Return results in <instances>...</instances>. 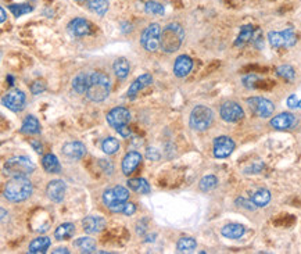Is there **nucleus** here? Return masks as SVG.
<instances>
[{"label": "nucleus", "mask_w": 301, "mask_h": 254, "mask_svg": "<svg viewBox=\"0 0 301 254\" xmlns=\"http://www.w3.org/2000/svg\"><path fill=\"white\" fill-rule=\"evenodd\" d=\"M34 192L32 182L27 176H13L5 186V198L12 203H21L31 198Z\"/></svg>", "instance_id": "2"}, {"label": "nucleus", "mask_w": 301, "mask_h": 254, "mask_svg": "<svg viewBox=\"0 0 301 254\" xmlns=\"http://www.w3.org/2000/svg\"><path fill=\"white\" fill-rule=\"evenodd\" d=\"M197 247V242L193 237H180L176 243L178 253H193Z\"/></svg>", "instance_id": "32"}, {"label": "nucleus", "mask_w": 301, "mask_h": 254, "mask_svg": "<svg viewBox=\"0 0 301 254\" xmlns=\"http://www.w3.org/2000/svg\"><path fill=\"white\" fill-rule=\"evenodd\" d=\"M74 233H75V225L71 222H66L58 225V228L54 231V237L57 240H68L74 236Z\"/></svg>", "instance_id": "30"}, {"label": "nucleus", "mask_w": 301, "mask_h": 254, "mask_svg": "<svg viewBox=\"0 0 301 254\" xmlns=\"http://www.w3.org/2000/svg\"><path fill=\"white\" fill-rule=\"evenodd\" d=\"M51 240L50 237L47 236H39L34 239L32 242L29 243L28 253L31 254H39V253H46L49 247H50Z\"/></svg>", "instance_id": "23"}, {"label": "nucleus", "mask_w": 301, "mask_h": 254, "mask_svg": "<svg viewBox=\"0 0 301 254\" xmlns=\"http://www.w3.org/2000/svg\"><path fill=\"white\" fill-rule=\"evenodd\" d=\"M276 74H278V77H280L284 81H287V82H293L295 78L294 68L289 66V64H283V66L276 68Z\"/></svg>", "instance_id": "36"}, {"label": "nucleus", "mask_w": 301, "mask_h": 254, "mask_svg": "<svg viewBox=\"0 0 301 254\" xmlns=\"http://www.w3.org/2000/svg\"><path fill=\"white\" fill-rule=\"evenodd\" d=\"M46 91V82L45 81H35L34 84L31 85V93L32 95H40V93H43Z\"/></svg>", "instance_id": "41"}, {"label": "nucleus", "mask_w": 301, "mask_h": 254, "mask_svg": "<svg viewBox=\"0 0 301 254\" xmlns=\"http://www.w3.org/2000/svg\"><path fill=\"white\" fill-rule=\"evenodd\" d=\"M246 102L251 111L260 118H269V117H272L273 111H275V104L265 97H249Z\"/></svg>", "instance_id": "8"}, {"label": "nucleus", "mask_w": 301, "mask_h": 254, "mask_svg": "<svg viewBox=\"0 0 301 254\" xmlns=\"http://www.w3.org/2000/svg\"><path fill=\"white\" fill-rule=\"evenodd\" d=\"M142 154L139 152H128L123 158V172L124 175H131L136 167L142 163Z\"/></svg>", "instance_id": "19"}, {"label": "nucleus", "mask_w": 301, "mask_h": 254, "mask_svg": "<svg viewBox=\"0 0 301 254\" xmlns=\"http://www.w3.org/2000/svg\"><path fill=\"white\" fill-rule=\"evenodd\" d=\"M271 126L278 131L290 130L295 124V117L291 113H280L271 119Z\"/></svg>", "instance_id": "18"}, {"label": "nucleus", "mask_w": 301, "mask_h": 254, "mask_svg": "<svg viewBox=\"0 0 301 254\" xmlns=\"http://www.w3.org/2000/svg\"><path fill=\"white\" fill-rule=\"evenodd\" d=\"M110 91H111V82L106 74L99 73V71L89 74L88 89L85 92L88 100L93 103L104 102L107 97L110 96Z\"/></svg>", "instance_id": "1"}, {"label": "nucleus", "mask_w": 301, "mask_h": 254, "mask_svg": "<svg viewBox=\"0 0 301 254\" xmlns=\"http://www.w3.org/2000/svg\"><path fill=\"white\" fill-rule=\"evenodd\" d=\"M218 186V178L215 175L203 176L199 182V187L201 192H211Z\"/></svg>", "instance_id": "35"}, {"label": "nucleus", "mask_w": 301, "mask_h": 254, "mask_svg": "<svg viewBox=\"0 0 301 254\" xmlns=\"http://www.w3.org/2000/svg\"><path fill=\"white\" fill-rule=\"evenodd\" d=\"M101 150L106 153L107 156H112L119 150V142L112 138V136H108L106 138L104 141L101 142Z\"/></svg>", "instance_id": "34"}, {"label": "nucleus", "mask_w": 301, "mask_h": 254, "mask_svg": "<svg viewBox=\"0 0 301 254\" xmlns=\"http://www.w3.org/2000/svg\"><path fill=\"white\" fill-rule=\"evenodd\" d=\"M112 71H114L118 79H125L128 77L129 71H131L129 61L125 57H118L117 60L114 61V64H112Z\"/></svg>", "instance_id": "26"}, {"label": "nucleus", "mask_w": 301, "mask_h": 254, "mask_svg": "<svg viewBox=\"0 0 301 254\" xmlns=\"http://www.w3.org/2000/svg\"><path fill=\"white\" fill-rule=\"evenodd\" d=\"M298 100H297V96L295 95H290L289 97H287V106H289L290 108H295L298 107Z\"/></svg>", "instance_id": "45"}, {"label": "nucleus", "mask_w": 301, "mask_h": 254, "mask_svg": "<svg viewBox=\"0 0 301 254\" xmlns=\"http://www.w3.org/2000/svg\"><path fill=\"white\" fill-rule=\"evenodd\" d=\"M9 10L13 13L14 17H23L25 14H29V13L34 10V7L31 5H27V3H20V5H10L9 6Z\"/></svg>", "instance_id": "37"}, {"label": "nucleus", "mask_w": 301, "mask_h": 254, "mask_svg": "<svg viewBox=\"0 0 301 254\" xmlns=\"http://www.w3.org/2000/svg\"><path fill=\"white\" fill-rule=\"evenodd\" d=\"M219 115L225 122H239L245 118V110L237 102L233 100H226L222 103V106L219 108Z\"/></svg>", "instance_id": "9"}, {"label": "nucleus", "mask_w": 301, "mask_h": 254, "mask_svg": "<svg viewBox=\"0 0 301 254\" xmlns=\"http://www.w3.org/2000/svg\"><path fill=\"white\" fill-rule=\"evenodd\" d=\"M192 68H193V60L189 56L182 54V56L176 57V60H175L173 74H175L176 78H185V77L189 75Z\"/></svg>", "instance_id": "17"}, {"label": "nucleus", "mask_w": 301, "mask_h": 254, "mask_svg": "<svg viewBox=\"0 0 301 254\" xmlns=\"http://www.w3.org/2000/svg\"><path fill=\"white\" fill-rule=\"evenodd\" d=\"M253 43H254V46H256V47H258V49H262V46H264V38H262L261 31H257L256 34H254Z\"/></svg>", "instance_id": "43"}, {"label": "nucleus", "mask_w": 301, "mask_h": 254, "mask_svg": "<svg viewBox=\"0 0 301 254\" xmlns=\"http://www.w3.org/2000/svg\"><path fill=\"white\" fill-rule=\"evenodd\" d=\"M268 42L275 49L280 47H293L297 43V35L293 28H286L283 31H269Z\"/></svg>", "instance_id": "6"}, {"label": "nucleus", "mask_w": 301, "mask_h": 254, "mask_svg": "<svg viewBox=\"0 0 301 254\" xmlns=\"http://www.w3.org/2000/svg\"><path fill=\"white\" fill-rule=\"evenodd\" d=\"M3 106L7 107L13 113H20L25 108V103H27V95L24 93L21 89H12L9 91L2 99Z\"/></svg>", "instance_id": "10"}, {"label": "nucleus", "mask_w": 301, "mask_h": 254, "mask_svg": "<svg viewBox=\"0 0 301 254\" xmlns=\"http://www.w3.org/2000/svg\"><path fill=\"white\" fill-rule=\"evenodd\" d=\"M236 143L232 138L229 136H217L214 139V147H212V153L215 158H226L229 157L232 153L234 152Z\"/></svg>", "instance_id": "11"}, {"label": "nucleus", "mask_w": 301, "mask_h": 254, "mask_svg": "<svg viewBox=\"0 0 301 254\" xmlns=\"http://www.w3.org/2000/svg\"><path fill=\"white\" fill-rule=\"evenodd\" d=\"M82 226H84V231L89 235L99 233L106 228V220L103 217H99V215H89V217L84 218Z\"/></svg>", "instance_id": "16"}, {"label": "nucleus", "mask_w": 301, "mask_h": 254, "mask_svg": "<svg viewBox=\"0 0 301 254\" xmlns=\"http://www.w3.org/2000/svg\"><path fill=\"white\" fill-rule=\"evenodd\" d=\"M185 39V29L178 23H171L165 25L160 36V47L165 53H175L179 50Z\"/></svg>", "instance_id": "3"}, {"label": "nucleus", "mask_w": 301, "mask_h": 254, "mask_svg": "<svg viewBox=\"0 0 301 254\" xmlns=\"http://www.w3.org/2000/svg\"><path fill=\"white\" fill-rule=\"evenodd\" d=\"M88 81H89V74L79 73L75 78L73 79V89L79 95H82L88 89Z\"/></svg>", "instance_id": "33"}, {"label": "nucleus", "mask_w": 301, "mask_h": 254, "mask_svg": "<svg viewBox=\"0 0 301 254\" xmlns=\"http://www.w3.org/2000/svg\"><path fill=\"white\" fill-rule=\"evenodd\" d=\"M0 16H2V17H0V21L5 23V21H6V12H5V9H0Z\"/></svg>", "instance_id": "50"}, {"label": "nucleus", "mask_w": 301, "mask_h": 254, "mask_svg": "<svg viewBox=\"0 0 301 254\" xmlns=\"http://www.w3.org/2000/svg\"><path fill=\"white\" fill-rule=\"evenodd\" d=\"M236 206H239L242 209L249 210V211H254L257 209V206L254 204V202L251 199H245V198H239L236 199Z\"/></svg>", "instance_id": "39"}, {"label": "nucleus", "mask_w": 301, "mask_h": 254, "mask_svg": "<svg viewBox=\"0 0 301 254\" xmlns=\"http://www.w3.org/2000/svg\"><path fill=\"white\" fill-rule=\"evenodd\" d=\"M119 134V135L123 136V138H128L129 135H131V128H129V125H124V126H121V128H118V130H115Z\"/></svg>", "instance_id": "46"}, {"label": "nucleus", "mask_w": 301, "mask_h": 254, "mask_svg": "<svg viewBox=\"0 0 301 254\" xmlns=\"http://www.w3.org/2000/svg\"><path fill=\"white\" fill-rule=\"evenodd\" d=\"M67 28L68 32L73 36H77V38H82V36L92 34V25L85 18H74L70 21Z\"/></svg>", "instance_id": "15"}, {"label": "nucleus", "mask_w": 301, "mask_h": 254, "mask_svg": "<svg viewBox=\"0 0 301 254\" xmlns=\"http://www.w3.org/2000/svg\"><path fill=\"white\" fill-rule=\"evenodd\" d=\"M260 81V78L254 75V74H249V75H246L245 78H243V85H245L246 88H254L256 84Z\"/></svg>", "instance_id": "42"}, {"label": "nucleus", "mask_w": 301, "mask_h": 254, "mask_svg": "<svg viewBox=\"0 0 301 254\" xmlns=\"http://www.w3.org/2000/svg\"><path fill=\"white\" fill-rule=\"evenodd\" d=\"M151 84H153V77H151L150 74H142L129 86L128 97H135L140 91H143L146 86H149Z\"/></svg>", "instance_id": "20"}, {"label": "nucleus", "mask_w": 301, "mask_h": 254, "mask_svg": "<svg viewBox=\"0 0 301 254\" xmlns=\"http://www.w3.org/2000/svg\"><path fill=\"white\" fill-rule=\"evenodd\" d=\"M74 246L75 247H78L81 250V253H95L96 251V242L95 239H92L89 236H82L77 239L75 242H74Z\"/></svg>", "instance_id": "29"}, {"label": "nucleus", "mask_w": 301, "mask_h": 254, "mask_svg": "<svg viewBox=\"0 0 301 254\" xmlns=\"http://www.w3.org/2000/svg\"><path fill=\"white\" fill-rule=\"evenodd\" d=\"M63 154L66 156L70 160H74V161H78V160H82L86 154V146H85L82 142L74 141V142H67L64 143L62 147Z\"/></svg>", "instance_id": "14"}, {"label": "nucleus", "mask_w": 301, "mask_h": 254, "mask_svg": "<svg viewBox=\"0 0 301 254\" xmlns=\"http://www.w3.org/2000/svg\"><path fill=\"white\" fill-rule=\"evenodd\" d=\"M147 157L151 158V160H158L160 158V154L157 152L156 149H153V152H150V149L147 150Z\"/></svg>", "instance_id": "48"}, {"label": "nucleus", "mask_w": 301, "mask_h": 254, "mask_svg": "<svg viewBox=\"0 0 301 254\" xmlns=\"http://www.w3.org/2000/svg\"><path fill=\"white\" fill-rule=\"evenodd\" d=\"M107 124L110 125L114 130H118L124 125H129L131 121V113L129 110H127L125 107H115L110 110L106 115Z\"/></svg>", "instance_id": "12"}, {"label": "nucleus", "mask_w": 301, "mask_h": 254, "mask_svg": "<svg viewBox=\"0 0 301 254\" xmlns=\"http://www.w3.org/2000/svg\"><path fill=\"white\" fill-rule=\"evenodd\" d=\"M40 122L39 119L36 118L35 115L32 114H29L27 115L23 121V125H21V132L25 134V135H38L40 134Z\"/></svg>", "instance_id": "21"}, {"label": "nucleus", "mask_w": 301, "mask_h": 254, "mask_svg": "<svg viewBox=\"0 0 301 254\" xmlns=\"http://www.w3.org/2000/svg\"><path fill=\"white\" fill-rule=\"evenodd\" d=\"M271 198H272L271 192L265 187H261V189H257L256 192L251 195L250 199L254 202L257 207H265L271 202Z\"/></svg>", "instance_id": "28"}, {"label": "nucleus", "mask_w": 301, "mask_h": 254, "mask_svg": "<svg viewBox=\"0 0 301 254\" xmlns=\"http://www.w3.org/2000/svg\"><path fill=\"white\" fill-rule=\"evenodd\" d=\"M246 228L242 224H228L221 229L223 237H228V239H240V237L245 235Z\"/></svg>", "instance_id": "25"}, {"label": "nucleus", "mask_w": 301, "mask_h": 254, "mask_svg": "<svg viewBox=\"0 0 301 254\" xmlns=\"http://www.w3.org/2000/svg\"><path fill=\"white\" fill-rule=\"evenodd\" d=\"M135 211H136V206H135L134 203H125V206H124V210H123V214L124 215H132L135 214Z\"/></svg>", "instance_id": "44"}, {"label": "nucleus", "mask_w": 301, "mask_h": 254, "mask_svg": "<svg viewBox=\"0 0 301 254\" xmlns=\"http://www.w3.org/2000/svg\"><path fill=\"white\" fill-rule=\"evenodd\" d=\"M53 253H54V254H57V253H66V254H68V253H70V250H68L67 247H57L56 250H53Z\"/></svg>", "instance_id": "49"}, {"label": "nucleus", "mask_w": 301, "mask_h": 254, "mask_svg": "<svg viewBox=\"0 0 301 254\" xmlns=\"http://www.w3.org/2000/svg\"><path fill=\"white\" fill-rule=\"evenodd\" d=\"M86 5L89 7L90 12L100 16V17H103L106 14L107 10H108V6H110L108 0H88Z\"/></svg>", "instance_id": "31"}, {"label": "nucleus", "mask_w": 301, "mask_h": 254, "mask_svg": "<svg viewBox=\"0 0 301 254\" xmlns=\"http://www.w3.org/2000/svg\"><path fill=\"white\" fill-rule=\"evenodd\" d=\"M212 121H214V113L210 107L199 104L196 106L189 117V124L192 130L197 131V132H203L207 131L211 126Z\"/></svg>", "instance_id": "5"}, {"label": "nucleus", "mask_w": 301, "mask_h": 254, "mask_svg": "<svg viewBox=\"0 0 301 254\" xmlns=\"http://www.w3.org/2000/svg\"><path fill=\"white\" fill-rule=\"evenodd\" d=\"M42 167L45 169L47 174H60L62 172V165L58 158L54 154H45L42 158Z\"/></svg>", "instance_id": "24"}, {"label": "nucleus", "mask_w": 301, "mask_h": 254, "mask_svg": "<svg viewBox=\"0 0 301 254\" xmlns=\"http://www.w3.org/2000/svg\"><path fill=\"white\" fill-rule=\"evenodd\" d=\"M145 12L147 14H151V16H162L164 12H165V9H164L161 3L154 2V0H149L145 5Z\"/></svg>", "instance_id": "38"}, {"label": "nucleus", "mask_w": 301, "mask_h": 254, "mask_svg": "<svg viewBox=\"0 0 301 254\" xmlns=\"http://www.w3.org/2000/svg\"><path fill=\"white\" fill-rule=\"evenodd\" d=\"M66 190H67V186L63 179H53L46 186V195L53 203H62L66 196Z\"/></svg>", "instance_id": "13"}, {"label": "nucleus", "mask_w": 301, "mask_h": 254, "mask_svg": "<svg viewBox=\"0 0 301 254\" xmlns=\"http://www.w3.org/2000/svg\"><path fill=\"white\" fill-rule=\"evenodd\" d=\"M254 34H256V28H254L251 24L243 25V27L240 28V32L239 35H237V38H236V40H234V46H236V47H243V46H246L249 42L253 40Z\"/></svg>", "instance_id": "22"}, {"label": "nucleus", "mask_w": 301, "mask_h": 254, "mask_svg": "<svg viewBox=\"0 0 301 254\" xmlns=\"http://www.w3.org/2000/svg\"><path fill=\"white\" fill-rule=\"evenodd\" d=\"M29 145L34 147V150L36 153H42L43 150H42V143H40L39 141H31L29 142Z\"/></svg>", "instance_id": "47"}, {"label": "nucleus", "mask_w": 301, "mask_h": 254, "mask_svg": "<svg viewBox=\"0 0 301 254\" xmlns=\"http://www.w3.org/2000/svg\"><path fill=\"white\" fill-rule=\"evenodd\" d=\"M6 210L5 209H2V222H3V224H5V222H6Z\"/></svg>", "instance_id": "51"}, {"label": "nucleus", "mask_w": 301, "mask_h": 254, "mask_svg": "<svg viewBox=\"0 0 301 254\" xmlns=\"http://www.w3.org/2000/svg\"><path fill=\"white\" fill-rule=\"evenodd\" d=\"M114 189V193H115V196H117L118 202H128L129 199V187L127 189V187L124 186H114L112 187Z\"/></svg>", "instance_id": "40"}, {"label": "nucleus", "mask_w": 301, "mask_h": 254, "mask_svg": "<svg viewBox=\"0 0 301 254\" xmlns=\"http://www.w3.org/2000/svg\"><path fill=\"white\" fill-rule=\"evenodd\" d=\"M35 164L27 156H14L6 160L5 171L12 176H28L35 171Z\"/></svg>", "instance_id": "4"}, {"label": "nucleus", "mask_w": 301, "mask_h": 254, "mask_svg": "<svg viewBox=\"0 0 301 254\" xmlns=\"http://www.w3.org/2000/svg\"><path fill=\"white\" fill-rule=\"evenodd\" d=\"M160 36H161V27L160 24L153 23L147 25L140 38V45L147 51H156L160 47Z\"/></svg>", "instance_id": "7"}, {"label": "nucleus", "mask_w": 301, "mask_h": 254, "mask_svg": "<svg viewBox=\"0 0 301 254\" xmlns=\"http://www.w3.org/2000/svg\"><path fill=\"white\" fill-rule=\"evenodd\" d=\"M127 185L131 190H134L140 195H149L150 193V185L146 181L145 178H134V179H128Z\"/></svg>", "instance_id": "27"}, {"label": "nucleus", "mask_w": 301, "mask_h": 254, "mask_svg": "<svg viewBox=\"0 0 301 254\" xmlns=\"http://www.w3.org/2000/svg\"><path fill=\"white\" fill-rule=\"evenodd\" d=\"M74 2H77L78 5H85V3H88V0H74Z\"/></svg>", "instance_id": "52"}]
</instances>
